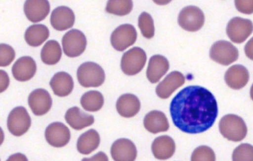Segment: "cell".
<instances>
[{"instance_id": "4", "label": "cell", "mask_w": 253, "mask_h": 161, "mask_svg": "<svg viewBox=\"0 0 253 161\" xmlns=\"http://www.w3.org/2000/svg\"><path fill=\"white\" fill-rule=\"evenodd\" d=\"M147 61V55L140 48L134 47L126 52L122 59L121 68L128 76L137 74L144 68Z\"/></svg>"}, {"instance_id": "39", "label": "cell", "mask_w": 253, "mask_h": 161, "mask_svg": "<svg viewBox=\"0 0 253 161\" xmlns=\"http://www.w3.org/2000/svg\"></svg>"}, {"instance_id": "37", "label": "cell", "mask_w": 253, "mask_h": 161, "mask_svg": "<svg viewBox=\"0 0 253 161\" xmlns=\"http://www.w3.org/2000/svg\"><path fill=\"white\" fill-rule=\"evenodd\" d=\"M6 161H29L27 156L20 153L10 156Z\"/></svg>"}, {"instance_id": "15", "label": "cell", "mask_w": 253, "mask_h": 161, "mask_svg": "<svg viewBox=\"0 0 253 161\" xmlns=\"http://www.w3.org/2000/svg\"><path fill=\"white\" fill-rule=\"evenodd\" d=\"M184 75L178 71H173L157 86L156 92L157 96L162 99L169 98L172 94L185 83Z\"/></svg>"}, {"instance_id": "14", "label": "cell", "mask_w": 253, "mask_h": 161, "mask_svg": "<svg viewBox=\"0 0 253 161\" xmlns=\"http://www.w3.org/2000/svg\"><path fill=\"white\" fill-rule=\"evenodd\" d=\"M50 5L46 0H29L24 5V12L28 20L37 23L44 20L50 13Z\"/></svg>"}, {"instance_id": "17", "label": "cell", "mask_w": 253, "mask_h": 161, "mask_svg": "<svg viewBox=\"0 0 253 161\" xmlns=\"http://www.w3.org/2000/svg\"><path fill=\"white\" fill-rule=\"evenodd\" d=\"M35 61L30 57H23L14 64L12 73L14 78L20 82L28 81L32 79L37 72Z\"/></svg>"}, {"instance_id": "9", "label": "cell", "mask_w": 253, "mask_h": 161, "mask_svg": "<svg viewBox=\"0 0 253 161\" xmlns=\"http://www.w3.org/2000/svg\"><path fill=\"white\" fill-rule=\"evenodd\" d=\"M137 34L135 28L129 24L123 25L112 33L111 42L114 48L123 52L133 45L136 41Z\"/></svg>"}, {"instance_id": "35", "label": "cell", "mask_w": 253, "mask_h": 161, "mask_svg": "<svg viewBox=\"0 0 253 161\" xmlns=\"http://www.w3.org/2000/svg\"><path fill=\"white\" fill-rule=\"evenodd\" d=\"M10 78L8 74L4 70H0V93L5 91L10 85Z\"/></svg>"}, {"instance_id": "21", "label": "cell", "mask_w": 253, "mask_h": 161, "mask_svg": "<svg viewBox=\"0 0 253 161\" xmlns=\"http://www.w3.org/2000/svg\"><path fill=\"white\" fill-rule=\"evenodd\" d=\"M152 151L154 157L160 160L170 158L175 151V143L169 136L163 135L156 138L152 144Z\"/></svg>"}, {"instance_id": "2", "label": "cell", "mask_w": 253, "mask_h": 161, "mask_svg": "<svg viewBox=\"0 0 253 161\" xmlns=\"http://www.w3.org/2000/svg\"><path fill=\"white\" fill-rule=\"evenodd\" d=\"M219 129L224 137L230 141L239 142L245 138L247 128L240 117L233 114L223 116L219 124Z\"/></svg>"}, {"instance_id": "36", "label": "cell", "mask_w": 253, "mask_h": 161, "mask_svg": "<svg viewBox=\"0 0 253 161\" xmlns=\"http://www.w3.org/2000/svg\"><path fill=\"white\" fill-rule=\"evenodd\" d=\"M82 161H109V158L105 153L101 151L90 158H84Z\"/></svg>"}, {"instance_id": "5", "label": "cell", "mask_w": 253, "mask_h": 161, "mask_svg": "<svg viewBox=\"0 0 253 161\" xmlns=\"http://www.w3.org/2000/svg\"><path fill=\"white\" fill-rule=\"evenodd\" d=\"M210 56L215 62L227 66L236 62L239 57L238 49L226 41H218L211 46Z\"/></svg>"}, {"instance_id": "13", "label": "cell", "mask_w": 253, "mask_h": 161, "mask_svg": "<svg viewBox=\"0 0 253 161\" xmlns=\"http://www.w3.org/2000/svg\"><path fill=\"white\" fill-rule=\"evenodd\" d=\"M29 104L35 115L42 116L51 108L52 99L48 91L43 89L34 90L29 96Z\"/></svg>"}, {"instance_id": "3", "label": "cell", "mask_w": 253, "mask_h": 161, "mask_svg": "<svg viewBox=\"0 0 253 161\" xmlns=\"http://www.w3.org/2000/svg\"><path fill=\"white\" fill-rule=\"evenodd\" d=\"M80 84L85 88L98 87L105 80V73L99 64L93 62L82 64L77 71Z\"/></svg>"}, {"instance_id": "24", "label": "cell", "mask_w": 253, "mask_h": 161, "mask_svg": "<svg viewBox=\"0 0 253 161\" xmlns=\"http://www.w3.org/2000/svg\"><path fill=\"white\" fill-rule=\"evenodd\" d=\"M144 126L148 131L154 134L167 131L169 128L165 114L157 110L152 111L145 116Z\"/></svg>"}, {"instance_id": "12", "label": "cell", "mask_w": 253, "mask_h": 161, "mask_svg": "<svg viewBox=\"0 0 253 161\" xmlns=\"http://www.w3.org/2000/svg\"><path fill=\"white\" fill-rule=\"evenodd\" d=\"M111 154L115 161H135L137 155L135 145L127 138H120L112 145Z\"/></svg>"}, {"instance_id": "38", "label": "cell", "mask_w": 253, "mask_h": 161, "mask_svg": "<svg viewBox=\"0 0 253 161\" xmlns=\"http://www.w3.org/2000/svg\"><path fill=\"white\" fill-rule=\"evenodd\" d=\"M5 135L2 129L0 127V145H1L4 142Z\"/></svg>"}, {"instance_id": "18", "label": "cell", "mask_w": 253, "mask_h": 161, "mask_svg": "<svg viewBox=\"0 0 253 161\" xmlns=\"http://www.w3.org/2000/svg\"><path fill=\"white\" fill-rule=\"evenodd\" d=\"M224 79L226 84L234 90L244 88L249 80V73L247 69L240 64L230 67L226 72Z\"/></svg>"}, {"instance_id": "10", "label": "cell", "mask_w": 253, "mask_h": 161, "mask_svg": "<svg viewBox=\"0 0 253 161\" xmlns=\"http://www.w3.org/2000/svg\"><path fill=\"white\" fill-rule=\"evenodd\" d=\"M253 32L252 22L247 19L239 17L232 19L228 23L226 33L234 43H243L250 36Z\"/></svg>"}, {"instance_id": "31", "label": "cell", "mask_w": 253, "mask_h": 161, "mask_svg": "<svg viewBox=\"0 0 253 161\" xmlns=\"http://www.w3.org/2000/svg\"><path fill=\"white\" fill-rule=\"evenodd\" d=\"M233 161H253V148L252 145L243 143L239 145L233 151Z\"/></svg>"}, {"instance_id": "16", "label": "cell", "mask_w": 253, "mask_h": 161, "mask_svg": "<svg viewBox=\"0 0 253 161\" xmlns=\"http://www.w3.org/2000/svg\"><path fill=\"white\" fill-rule=\"evenodd\" d=\"M50 22L56 30L65 31L74 26L75 15L70 8L65 6L59 7L52 12Z\"/></svg>"}, {"instance_id": "33", "label": "cell", "mask_w": 253, "mask_h": 161, "mask_svg": "<svg viewBox=\"0 0 253 161\" xmlns=\"http://www.w3.org/2000/svg\"><path fill=\"white\" fill-rule=\"evenodd\" d=\"M16 53L11 46L0 44V67H6L11 64L15 60Z\"/></svg>"}, {"instance_id": "23", "label": "cell", "mask_w": 253, "mask_h": 161, "mask_svg": "<svg viewBox=\"0 0 253 161\" xmlns=\"http://www.w3.org/2000/svg\"><path fill=\"white\" fill-rule=\"evenodd\" d=\"M50 85L55 95L65 97L71 94L74 87L72 76L65 72L57 73L53 77Z\"/></svg>"}, {"instance_id": "25", "label": "cell", "mask_w": 253, "mask_h": 161, "mask_svg": "<svg viewBox=\"0 0 253 161\" xmlns=\"http://www.w3.org/2000/svg\"><path fill=\"white\" fill-rule=\"evenodd\" d=\"M100 143L99 133L94 129H90L83 133L77 142L78 151L84 155H88L95 150Z\"/></svg>"}, {"instance_id": "6", "label": "cell", "mask_w": 253, "mask_h": 161, "mask_svg": "<svg viewBox=\"0 0 253 161\" xmlns=\"http://www.w3.org/2000/svg\"><path fill=\"white\" fill-rule=\"evenodd\" d=\"M32 125V119L26 108L19 106L14 108L9 115L7 126L10 132L15 136L25 134Z\"/></svg>"}, {"instance_id": "26", "label": "cell", "mask_w": 253, "mask_h": 161, "mask_svg": "<svg viewBox=\"0 0 253 161\" xmlns=\"http://www.w3.org/2000/svg\"><path fill=\"white\" fill-rule=\"evenodd\" d=\"M50 35L49 29L43 25H34L27 30L25 38L27 43L32 47L42 45Z\"/></svg>"}, {"instance_id": "8", "label": "cell", "mask_w": 253, "mask_h": 161, "mask_svg": "<svg viewBox=\"0 0 253 161\" xmlns=\"http://www.w3.org/2000/svg\"><path fill=\"white\" fill-rule=\"evenodd\" d=\"M64 53L69 57L76 58L84 53L87 45L85 35L80 31L72 30L62 39Z\"/></svg>"}, {"instance_id": "32", "label": "cell", "mask_w": 253, "mask_h": 161, "mask_svg": "<svg viewBox=\"0 0 253 161\" xmlns=\"http://www.w3.org/2000/svg\"><path fill=\"white\" fill-rule=\"evenodd\" d=\"M191 161H215V155L211 148L200 146L192 153Z\"/></svg>"}, {"instance_id": "11", "label": "cell", "mask_w": 253, "mask_h": 161, "mask_svg": "<svg viewBox=\"0 0 253 161\" xmlns=\"http://www.w3.org/2000/svg\"><path fill=\"white\" fill-rule=\"evenodd\" d=\"M45 136L50 145L54 147L61 148L69 143L71 134L70 129L64 124L54 122L47 127Z\"/></svg>"}, {"instance_id": "1", "label": "cell", "mask_w": 253, "mask_h": 161, "mask_svg": "<svg viewBox=\"0 0 253 161\" xmlns=\"http://www.w3.org/2000/svg\"><path fill=\"white\" fill-rule=\"evenodd\" d=\"M170 113L174 125L181 131L200 133L209 129L215 122L218 115L217 101L206 88L188 86L173 98Z\"/></svg>"}, {"instance_id": "30", "label": "cell", "mask_w": 253, "mask_h": 161, "mask_svg": "<svg viewBox=\"0 0 253 161\" xmlns=\"http://www.w3.org/2000/svg\"><path fill=\"white\" fill-rule=\"evenodd\" d=\"M138 27L145 38L151 39L154 36V20L148 13L143 12L140 15L138 19Z\"/></svg>"}, {"instance_id": "34", "label": "cell", "mask_w": 253, "mask_h": 161, "mask_svg": "<svg viewBox=\"0 0 253 161\" xmlns=\"http://www.w3.org/2000/svg\"><path fill=\"white\" fill-rule=\"evenodd\" d=\"M235 6L241 13L251 14L253 13V1H236Z\"/></svg>"}, {"instance_id": "22", "label": "cell", "mask_w": 253, "mask_h": 161, "mask_svg": "<svg viewBox=\"0 0 253 161\" xmlns=\"http://www.w3.org/2000/svg\"><path fill=\"white\" fill-rule=\"evenodd\" d=\"M65 119L73 129L77 130L91 126L95 121L93 116L82 111L77 106L71 108L67 111Z\"/></svg>"}, {"instance_id": "19", "label": "cell", "mask_w": 253, "mask_h": 161, "mask_svg": "<svg viewBox=\"0 0 253 161\" xmlns=\"http://www.w3.org/2000/svg\"><path fill=\"white\" fill-rule=\"evenodd\" d=\"M169 68V62L165 57L155 55L149 60L147 77L151 83H157L167 73Z\"/></svg>"}, {"instance_id": "27", "label": "cell", "mask_w": 253, "mask_h": 161, "mask_svg": "<svg viewBox=\"0 0 253 161\" xmlns=\"http://www.w3.org/2000/svg\"><path fill=\"white\" fill-rule=\"evenodd\" d=\"M62 51L59 43L55 40H50L44 46L41 52L42 62L47 65H55L61 60Z\"/></svg>"}, {"instance_id": "29", "label": "cell", "mask_w": 253, "mask_h": 161, "mask_svg": "<svg viewBox=\"0 0 253 161\" xmlns=\"http://www.w3.org/2000/svg\"><path fill=\"white\" fill-rule=\"evenodd\" d=\"M133 8L132 1H119L111 0L108 2L106 11L107 13L119 16H124L129 14Z\"/></svg>"}, {"instance_id": "28", "label": "cell", "mask_w": 253, "mask_h": 161, "mask_svg": "<svg viewBox=\"0 0 253 161\" xmlns=\"http://www.w3.org/2000/svg\"><path fill=\"white\" fill-rule=\"evenodd\" d=\"M81 103L86 111L96 112L100 110L103 106L104 98L100 92L97 91H90L82 96Z\"/></svg>"}, {"instance_id": "7", "label": "cell", "mask_w": 253, "mask_h": 161, "mask_svg": "<svg viewBox=\"0 0 253 161\" xmlns=\"http://www.w3.org/2000/svg\"><path fill=\"white\" fill-rule=\"evenodd\" d=\"M178 23L183 30L196 32L201 29L205 23V16L202 11L195 6H187L180 12Z\"/></svg>"}, {"instance_id": "20", "label": "cell", "mask_w": 253, "mask_h": 161, "mask_svg": "<svg viewBox=\"0 0 253 161\" xmlns=\"http://www.w3.org/2000/svg\"><path fill=\"white\" fill-rule=\"evenodd\" d=\"M117 110L119 114L125 118H131L139 112L141 103L138 98L131 94L121 96L116 104Z\"/></svg>"}]
</instances>
